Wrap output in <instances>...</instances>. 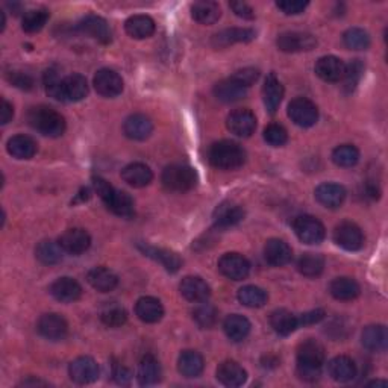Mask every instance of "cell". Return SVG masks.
Segmentation results:
<instances>
[{
    "instance_id": "34",
    "label": "cell",
    "mask_w": 388,
    "mask_h": 388,
    "mask_svg": "<svg viewBox=\"0 0 388 388\" xmlns=\"http://www.w3.org/2000/svg\"><path fill=\"white\" fill-rule=\"evenodd\" d=\"M88 284L100 293H110L117 287L119 279L114 273L105 267H94L87 275Z\"/></svg>"
},
{
    "instance_id": "1",
    "label": "cell",
    "mask_w": 388,
    "mask_h": 388,
    "mask_svg": "<svg viewBox=\"0 0 388 388\" xmlns=\"http://www.w3.org/2000/svg\"><path fill=\"white\" fill-rule=\"evenodd\" d=\"M324 349L319 341L306 340L297 349V373L304 381L314 382L322 375Z\"/></svg>"
},
{
    "instance_id": "33",
    "label": "cell",
    "mask_w": 388,
    "mask_h": 388,
    "mask_svg": "<svg viewBox=\"0 0 388 388\" xmlns=\"http://www.w3.org/2000/svg\"><path fill=\"white\" fill-rule=\"evenodd\" d=\"M138 248L141 249V252L146 255V257L152 258V260H155L158 262H161L167 271L176 273L182 266V261L178 257V253H174L172 251L160 249V248H152V246H144V244H140Z\"/></svg>"
},
{
    "instance_id": "22",
    "label": "cell",
    "mask_w": 388,
    "mask_h": 388,
    "mask_svg": "<svg viewBox=\"0 0 388 388\" xmlns=\"http://www.w3.org/2000/svg\"><path fill=\"white\" fill-rule=\"evenodd\" d=\"M181 294L190 302H205L211 296V288L199 276H187L179 284Z\"/></svg>"
},
{
    "instance_id": "39",
    "label": "cell",
    "mask_w": 388,
    "mask_h": 388,
    "mask_svg": "<svg viewBox=\"0 0 388 388\" xmlns=\"http://www.w3.org/2000/svg\"><path fill=\"white\" fill-rule=\"evenodd\" d=\"M270 324L276 334L287 337L299 328V319L288 310H276L270 315Z\"/></svg>"
},
{
    "instance_id": "61",
    "label": "cell",
    "mask_w": 388,
    "mask_h": 388,
    "mask_svg": "<svg viewBox=\"0 0 388 388\" xmlns=\"http://www.w3.org/2000/svg\"><path fill=\"white\" fill-rule=\"evenodd\" d=\"M130 376H132L130 370L123 366H119L116 367V370H114V378H116V381L119 384H128L130 381Z\"/></svg>"
},
{
    "instance_id": "9",
    "label": "cell",
    "mask_w": 388,
    "mask_h": 388,
    "mask_svg": "<svg viewBox=\"0 0 388 388\" xmlns=\"http://www.w3.org/2000/svg\"><path fill=\"white\" fill-rule=\"evenodd\" d=\"M226 126L234 135L249 138L257 129V117L249 110H235L227 116Z\"/></svg>"
},
{
    "instance_id": "28",
    "label": "cell",
    "mask_w": 388,
    "mask_h": 388,
    "mask_svg": "<svg viewBox=\"0 0 388 388\" xmlns=\"http://www.w3.org/2000/svg\"><path fill=\"white\" fill-rule=\"evenodd\" d=\"M361 343L370 352H384L388 345V332L384 324H370L361 335Z\"/></svg>"
},
{
    "instance_id": "57",
    "label": "cell",
    "mask_w": 388,
    "mask_h": 388,
    "mask_svg": "<svg viewBox=\"0 0 388 388\" xmlns=\"http://www.w3.org/2000/svg\"><path fill=\"white\" fill-rule=\"evenodd\" d=\"M10 81L19 88H23V90H31L33 81L32 77L28 73H23V72H11L10 73Z\"/></svg>"
},
{
    "instance_id": "10",
    "label": "cell",
    "mask_w": 388,
    "mask_h": 388,
    "mask_svg": "<svg viewBox=\"0 0 388 388\" xmlns=\"http://www.w3.org/2000/svg\"><path fill=\"white\" fill-rule=\"evenodd\" d=\"M68 375L76 384H91L99 378V366L90 357H79L70 364Z\"/></svg>"
},
{
    "instance_id": "12",
    "label": "cell",
    "mask_w": 388,
    "mask_h": 388,
    "mask_svg": "<svg viewBox=\"0 0 388 388\" xmlns=\"http://www.w3.org/2000/svg\"><path fill=\"white\" fill-rule=\"evenodd\" d=\"M278 47L285 54H296V52H306L315 47V38L310 33L304 32H284L276 40Z\"/></svg>"
},
{
    "instance_id": "19",
    "label": "cell",
    "mask_w": 388,
    "mask_h": 388,
    "mask_svg": "<svg viewBox=\"0 0 388 388\" xmlns=\"http://www.w3.org/2000/svg\"><path fill=\"white\" fill-rule=\"evenodd\" d=\"M346 64L337 57H322L315 63V73L324 82H338L345 76Z\"/></svg>"
},
{
    "instance_id": "41",
    "label": "cell",
    "mask_w": 388,
    "mask_h": 388,
    "mask_svg": "<svg viewBox=\"0 0 388 388\" xmlns=\"http://www.w3.org/2000/svg\"><path fill=\"white\" fill-rule=\"evenodd\" d=\"M223 329L229 340L243 341L251 332V322L246 319L244 315L231 314L229 317H226V320L223 323Z\"/></svg>"
},
{
    "instance_id": "16",
    "label": "cell",
    "mask_w": 388,
    "mask_h": 388,
    "mask_svg": "<svg viewBox=\"0 0 388 388\" xmlns=\"http://www.w3.org/2000/svg\"><path fill=\"white\" fill-rule=\"evenodd\" d=\"M123 132L130 140L143 141L152 135L154 123L144 114H132L123 123Z\"/></svg>"
},
{
    "instance_id": "63",
    "label": "cell",
    "mask_w": 388,
    "mask_h": 388,
    "mask_svg": "<svg viewBox=\"0 0 388 388\" xmlns=\"http://www.w3.org/2000/svg\"><path fill=\"white\" fill-rule=\"evenodd\" d=\"M368 387H387V381H372L367 384Z\"/></svg>"
},
{
    "instance_id": "49",
    "label": "cell",
    "mask_w": 388,
    "mask_h": 388,
    "mask_svg": "<svg viewBox=\"0 0 388 388\" xmlns=\"http://www.w3.org/2000/svg\"><path fill=\"white\" fill-rule=\"evenodd\" d=\"M100 319L105 324L110 326V328H120V326L126 323L128 313L125 308H121L120 305L110 304L102 310Z\"/></svg>"
},
{
    "instance_id": "38",
    "label": "cell",
    "mask_w": 388,
    "mask_h": 388,
    "mask_svg": "<svg viewBox=\"0 0 388 388\" xmlns=\"http://www.w3.org/2000/svg\"><path fill=\"white\" fill-rule=\"evenodd\" d=\"M137 378L141 385H154L156 382H160L161 366L158 363V359L152 355L143 357V359L140 361Z\"/></svg>"
},
{
    "instance_id": "53",
    "label": "cell",
    "mask_w": 388,
    "mask_h": 388,
    "mask_svg": "<svg viewBox=\"0 0 388 388\" xmlns=\"http://www.w3.org/2000/svg\"><path fill=\"white\" fill-rule=\"evenodd\" d=\"M264 140L273 147L284 146L288 140V134L284 126L276 125V123H271L266 129H264Z\"/></svg>"
},
{
    "instance_id": "20",
    "label": "cell",
    "mask_w": 388,
    "mask_h": 388,
    "mask_svg": "<svg viewBox=\"0 0 388 388\" xmlns=\"http://www.w3.org/2000/svg\"><path fill=\"white\" fill-rule=\"evenodd\" d=\"M264 258H266L270 266L282 267L293 258V251H291V248L284 240L271 238L264 246Z\"/></svg>"
},
{
    "instance_id": "51",
    "label": "cell",
    "mask_w": 388,
    "mask_h": 388,
    "mask_svg": "<svg viewBox=\"0 0 388 388\" xmlns=\"http://www.w3.org/2000/svg\"><path fill=\"white\" fill-rule=\"evenodd\" d=\"M44 85H46V93L50 97H54L55 100L64 102L63 79L59 77L55 70H47V72L44 73Z\"/></svg>"
},
{
    "instance_id": "40",
    "label": "cell",
    "mask_w": 388,
    "mask_h": 388,
    "mask_svg": "<svg viewBox=\"0 0 388 388\" xmlns=\"http://www.w3.org/2000/svg\"><path fill=\"white\" fill-rule=\"evenodd\" d=\"M108 207L111 213L120 217H132L134 216V200L126 191L114 190L107 202H103Z\"/></svg>"
},
{
    "instance_id": "17",
    "label": "cell",
    "mask_w": 388,
    "mask_h": 388,
    "mask_svg": "<svg viewBox=\"0 0 388 388\" xmlns=\"http://www.w3.org/2000/svg\"><path fill=\"white\" fill-rule=\"evenodd\" d=\"M315 199L326 208H338L346 200V188L340 184L324 182L315 188Z\"/></svg>"
},
{
    "instance_id": "42",
    "label": "cell",
    "mask_w": 388,
    "mask_h": 388,
    "mask_svg": "<svg viewBox=\"0 0 388 388\" xmlns=\"http://www.w3.org/2000/svg\"><path fill=\"white\" fill-rule=\"evenodd\" d=\"M191 15L200 24H214L222 15V10H220L218 3L204 0V2H197L191 6Z\"/></svg>"
},
{
    "instance_id": "15",
    "label": "cell",
    "mask_w": 388,
    "mask_h": 388,
    "mask_svg": "<svg viewBox=\"0 0 388 388\" xmlns=\"http://www.w3.org/2000/svg\"><path fill=\"white\" fill-rule=\"evenodd\" d=\"M59 246L63 248L64 252L70 255H81L88 251L91 246V237L85 229H68L59 238Z\"/></svg>"
},
{
    "instance_id": "8",
    "label": "cell",
    "mask_w": 388,
    "mask_h": 388,
    "mask_svg": "<svg viewBox=\"0 0 388 388\" xmlns=\"http://www.w3.org/2000/svg\"><path fill=\"white\" fill-rule=\"evenodd\" d=\"M218 270L227 279L243 281L249 276L251 264L240 253H225L218 260Z\"/></svg>"
},
{
    "instance_id": "26",
    "label": "cell",
    "mask_w": 388,
    "mask_h": 388,
    "mask_svg": "<svg viewBox=\"0 0 388 388\" xmlns=\"http://www.w3.org/2000/svg\"><path fill=\"white\" fill-rule=\"evenodd\" d=\"M217 379L225 387H240L248 379L246 370L235 361H225L217 368Z\"/></svg>"
},
{
    "instance_id": "52",
    "label": "cell",
    "mask_w": 388,
    "mask_h": 388,
    "mask_svg": "<svg viewBox=\"0 0 388 388\" xmlns=\"http://www.w3.org/2000/svg\"><path fill=\"white\" fill-rule=\"evenodd\" d=\"M363 73H364V64L361 63L359 59H354L349 66H346L345 76H343V79H345L346 91L355 90L358 82L361 81V77H363Z\"/></svg>"
},
{
    "instance_id": "5",
    "label": "cell",
    "mask_w": 388,
    "mask_h": 388,
    "mask_svg": "<svg viewBox=\"0 0 388 388\" xmlns=\"http://www.w3.org/2000/svg\"><path fill=\"white\" fill-rule=\"evenodd\" d=\"M299 240L305 244H319L324 240V226L319 218L313 216H301L293 223Z\"/></svg>"
},
{
    "instance_id": "13",
    "label": "cell",
    "mask_w": 388,
    "mask_h": 388,
    "mask_svg": "<svg viewBox=\"0 0 388 388\" xmlns=\"http://www.w3.org/2000/svg\"><path fill=\"white\" fill-rule=\"evenodd\" d=\"M96 91L103 97H117L123 91L121 76L111 68H102L94 76Z\"/></svg>"
},
{
    "instance_id": "30",
    "label": "cell",
    "mask_w": 388,
    "mask_h": 388,
    "mask_svg": "<svg viewBox=\"0 0 388 388\" xmlns=\"http://www.w3.org/2000/svg\"><path fill=\"white\" fill-rule=\"evenodd\" d=\"M282 97H284V87L275 75H269L262 87V99L269 112L275 114L278 111Z\"/></svg>"
},
{
    "instance_id": "6",
    "label": "cell",
    "mask_w": 388,
    "mask_h": 388,
    "mask_svg": "<svg viewBox=\"0 0 388 388\" xmlns=\"http://www.w3.org/2000/svg\"><path fill=\"white\" fill-rule=\"evenodd\" d=\"M288 117L301 128H311L319 120V110L315 105L305 99V97H296L288 105Z\"/></svg>"
},
{
    "instance_id": "7",
    "label": "cell",
    "mask_w": 388,
    "mask_h": 388,
    "mask_svg": "<svg viewBox=\"0 0 388 388\" xmlns=\"http://www.w3.org/2000/svg\"><path fill=\"white\" fill-rule=\"evenodd\" d=\"M334 240L340 248L349 252H357L364 246L363 231L352 222H343L335 227Z\"/></svg>"
},
{
    "instance_id": "35",
    "label": "cell",
    "mask_w": 388,
    "mask_h": 388,
    "mask_svg": "<svg viewBox=\"0 0 388 388\" xmlns=\"http://www.w3.org/2000/svg\"><path fill=\"white\" fill-rule=\"evenodd\" d=\"M8 154L13 155L17 160H31L37 154V143L28 135H14L8 140Z\"/></svg>"
},
{
    "instance_id": "43",
    "label": "cell",
    "mask_w": 388,
    "mask_h": 388,
    "mask_svg": "<svg viewBox=\"0 0 388 388\" xmlns=\"http://www.w3.org/2000/svg\"><path fill=\"white\" fill-rule=\"evenodd\" d=\"M63 248H61L59 243H55L52 240H46L41 241L37 249H35V257L43 264L46 266H54V264H58L61 260H63Z\"/></svg>"
},
{
    "instance_id": "24",
    "label": "cell",
    "mask_w": 388,
    "mask_h": 388,
    "mask_svg": "<svg viewBox=\"0 0 388 388\" xmlns=\"http://www.w3.org/2000/svg\"><path fill=\"white\" fill-rule=\"evenodd\" d=\"M244 218V211L240 205L234 204V202H223L220 204L213 214L214 225L217 227H231L241 222Z\"/></svg>"
},
{
    "instance_id": "45",
    "label": "cell",
    "mask_w": 388,
    "mask_h": 388,
    "mask_svg": "<svg viewBox=\"0 0 388 388\" xmlns=\"http://www.w3.org/2000/svg\"><path fill=\"white\" fill-rule=\"evenodd\" d=\"M238 301L248 308H261L267 304V293L257 285H246L238 290Z\"/></svg>"
},
{
    "instance_id": "55",
    "label": "cell",
    "mask_w": 388,
    "mask_h": 388,
    "mask_svg": "<svg viewBox=\"0 0 388 388\" xmlns=\"http://www.w3.org/2000/svg\"><path fill=\"white\" fill-rule=\"evenodd\" d=\"M234 79H237L238 82H241L244 87H251L252 84H255L258 81V77H260V72L257 68H252V67H248V68H243V70H238V72L232 76Z\"/></svg>"
},
{
    "instance_id": "48",
    "label": "cell",
    "mask_w": 388,
    "mask_h": 388,
    "mask_svg": "<svg viewBox=\"0 0 388 388\" xmlns=\"http://www.w3.org/2000/svg\"><path fill=\"white\" fill-rule=\"evenodd\" d=\"M332 161L340 167H354L359 161V151L352 144H341L334 149Z\"/></svg>"
},
{
    "instance_id": "14",
    "label": "cell",
    "mask_w": 388,
    "mask_h": 388,
    "mask_svg": "<svg viewBox=\"0 0 388 388\" xmlns=\"http://www.w3.org/2000/svg\"><path fill=\"white\" fill-rule=\"evenodd\" d=\"M37 329L41 337L55 341V340H63L66 337L68 331V324L63 315L50 313V314L41 315V319L37 323Z\"/></svg>"
},
{
    "instance_id": "46",
    "label": "cell",
    "mask_w": 388,
    "mask_h": 388,
    "mask_svg": "<svg viewBox=\"0 0 388 388\" xmlns=\"http://www.w3.org/2000/svg\"><path fill=\"white\" fill-rule=\"evenodd\" d=\"M47 20H49L47 10H44V8H40V10H32L23 15L22 28L28 33L40 32L44 28V24L47 23Z\"/></svg>"
},
{
    "instance_id": "56",
    "label": "cell",
    "mask_w": 388,
    "mask_h": 388,
    "mask_svg": "<svg viewBox=\"0 0 388 388\" xmlns=\"http://www.w3.org/2000/svg\"><path fill=\"white\" fill-rule=\"evenodd\" d=\"M93 187H94V191H96L97 194H99V197H100L103 202H107L108 197L112 194V191L116 190L108 181H105V179H102V178H94V179H93Z\"/></svg>"
},
{
    "instance_id": "4",
    "label": "cell",
    "mask_w": 388,
    "mask_h": 388,
    "mask_svg": "<svg viewBox=\"0 0 388 388\" xmlns=\"http://www.w3.org/2000/svg\"><path fill=\"white\" fill-rule=\"evenodd\" d=\"M161 181L167 190L185 193L193 190L197 185V173L190 165L173 164L165 167Z\"/></svg>"
},
{
    "instance_id": "31",
    "label": "cell",
    "mask_w": 388,
    "mask_h": 388,
    "mask_svg": "<svg viewBox=\"0 0 388 388\" xmlns=\"http://www.w3.org/2000/svg\"><path fill=\"white\" fill-rule=\"evenodd\" d=\"M63 93H64V102H81L88 94V82L87 79L79 75L73 73L63 79Z\"/></svg>"
},
{
    "instance_id": "25",
    "label": "cell",
    "mask_w": 388,
    "mask_h": 388,
    "mask_svg": "<svg viewBox=\"0 0 388 388\" xmlns=\"http://www.w3.org/2000/svg\"><path fill=\"white\" fill-rule=\"evenodd\" d=\"M121 179L129 184L130 187L143 188L152 182L154 173L149 165L143 163H134L126 165L125 169L121 170Z\"/></svg>"
},
{
    "instance_id": "60",
    "label": "cell",
    "mask_w": 388,
    "mask_h": 388,
    "mask_svg": "<svg viewBox=\"0 0 388 388\" xmlns=\"http://www.w3.org/2000/svg\"><path fill=\"white\" fill-rule=\"evenodd\" d=\"M14 117V108H13V105L2 99V108H0V123L2 125H6V123H10L11 119Z\"/></svg>"
},
{
    "instance_id": "32",
    "label": "cell",
    "mask_w": 388,
    "mask_h": 388,
    "mask_svg": "<svg viewBox=\"0 0 388 388\" xmlns=\"http://www.w3.org/2000/svg\"><path fill=\"white\" fill-rule=\"evenodd\" d=\"M155 22L152 17L149 15H132L126 20L125 23V29L128 32V35H130L132 38L137 40H144L152 37L155 32Z\"/></svg>"
},
{
    "instance_id": "27",
    "label": "cell",
    "mask_w": 388,
    "mask_h": 388,
    "mask_svg": "<svg viewBox=\"0 0 388 388\" xmlns=\"http://www.w3.org/2000/svg\"><path fill=\"white\" fill-rule=\"evenodd\" d=\"M135 313L141 322L156 323L163 319L164 306L156 297L144 296L138 299V302L135 305Z\"/></svg>"
},
{
    "instance_id": "37",
    "label": "cell",
    "mask_w": 388,
    "mask_h": 388,
    "mask_svg": "<svg viewBox=\"0 0 388 388\" xmlns=\"http://www.w3.org/2000/svg\"><path fill=\"white\" fill-rule=\"evenodd\" d=\"M329 291L337 301H354L359 296L361 287L352 278H337L331 282Z\"/></svg>"
},
{
    "instance_id": "54",
    "label": "cell",
    "mask_w": 388,
    "mask_h": 388,
    "mask_svg": "<svg viewBox=\"0 0 388 388\" xmlns=\"http://www.w3.org/2000/svg\"><path fill=\"white\" fill-rule=\"evenodd\" d=\"M276 6L287 15H297L305 11L308 2H302V0H282V2L276 3Z\"/></svg>"
},
{
    "instance_id": "59",
    "label": "cell",
    "mask_w": 388,
    "mask_h": 388,
    "mask_svg": "<svg viewBox=\"0 0 388 388\" xmlns=\"http://www.w3.org/2000/svg\"><path fill=\"white\" fill-rule=\"evenodd\" d=\"M229 6H231V10L238 17H241V19H244V20L255 19V11L252 10V6H249L248 3H244V2H232Z\"/></svg>"
},
{
    "instance_id": "11",
    "label": "cell",
    "mask_w": 388,
    "mask_h": 388,
    "mask_svg": "<svg viewBox=\"0 0 388 388\" xmlns=\"http://www.w3.org/2000/svg\"><path fill=\"white\" fill-rule=\"evenodd\" d=\"M77 29L102 44H108L112 40V32L108 22L99 15L90 14L84 17V19L77 23Z\"/></svg>"
},
{
    "instance_id": "58",
    "label": "cell",
    "mask_w": 388,
    "mask_h": 388,
    "mask_svg": "<svg viewBox=\"0 0 388 388\" xmlns=\"http://www.w3.org/2000/svg\"><path fill=\"white\" fill-rule=\"evenodd\" d=\"M324 315L326 313L323 310H313L310 313H305L302 314L301 317H297L299 319V326H308V324H315V323H319L324 319Z\"/></svg>"
},
{
    "instance_id": "21",
    "label": "cell",
    "mask_w": 388,
    "mask_h": 388,
    "mask_svg": "<svg viewBox=\"0 0 388 388\" xmlns=\"http://www.w3.org/2000/svg\"><path fill=\"white\" fill-rule=\"evenodd\" d=\"M246 94H248V87H244L234 77L223 79L214 87V96L223 103H235L244 99Z\"/></svg>"
},
{
    "instance_id": "18",
    "label": "cell",
    "mask_w": 388,
    "mask_h": 388,
    "mask_svg": "<svg viewBox=\"0 0 388 388\" xmlns=\"http://www.w3.org/2000/svg\"><path fill=\"white\" fill-rule=\"evenodd\" d=\"M50 294L59 302L72 304L81 299L82 287L73 278H59L50 285Z\"/></svg>"
},
{
    "instance_id": "29",
    "label": "cell",
    "mask_w": 388,
    "mask_h": 388,
    "mask_svg": "<svg viewBox=\"0 0 388 388\" xmlns=\"http://www.w3.org/2000/svg\"><path fill=\"white\" fill-rule=\"evenodd\" d=\"M328 372L334 381L349 382L357 376V366L352 358L340 355L329 361Z\"/></svg>"
},
{
    "instance_id": "50",
    "label": "cell",
    "mask_w": 388,
    "mask_h": 388,
    "mask_svg": "<svg viewBox=\"0 0 388 388\" xmlns=\"http://www.w3.org/2000/svg\"><path fill=\"white\" fill-rule=\"evenodd\" d=\"M193 319L196 322L200 328L204 329H209L217 323L218 319V313L213 305L209 304H202L199 305L196 310L193 311Z\"/></svg>"
},
{
    "instance_id": "23",
    "label": "cell",
    "mask_w": 388,
    "mask_h": 388,
    "mask_svg": "<svg viewBox=\"0 0 388 388\" xmlns=\"http://www.w3.org/2000/svg\"><path fill=\"white\" fill-rule=\"evenodd\" d=\"M257 33H255L253 29L249 28H229V29H223L217 32L213 37V46L214 47H229L232 44L237 43H249L252 40H255Z\"/></svg>"
},
{
    "instance_id": "36",
    "label": "cell",
    "mask_w": 388,
    "mask_h": 388,
    "mask_svg": "<svg viewBox=\"0 0 388 388\" xmlns=\"http://www.w3.org/2000/svg\"><path fill=\"white\" fill-rule=\"evenodd\" d=\"M204 358L196 350H184L178 359V370L185 378H197L204 372Z\"/></svg>"
},
{
    "instance_id": "44",
    "label": "cell",
    "mask_w": 388,
    "mask_h": 388,
    "mask_svg": "<svg viewBox=\"0 0 388 388\" xmlns=\"http://www.w3.org/2000/svg\"><path fill=\"white\" fill-rule=\"evenodd\" d=\"M297 270L301 275L306 278L320 276L324 270V260L322 255L317 253H305L297 261Z\"/></svg>"
},
{
    "instance_id": "2",
    "label": "cell",
    "mask_w": 388,
    "mask_h": 388,
    "mask_svg": "<svg viewBox=\"0 0 388 388\" xmlns=\"http://www.w3.org/2000/svg\"><path fill=\"white\" fill-rule=\"evenodd\" d=\"M209 163L220 170H235L246 163L244 149L235 141L222 140L211 146L208 152Z\"/></svg>"
},
{
    "instance_id": "3",
    "label": "cell",
    "mask_w": 388,
    "mask_h": 388,
    "mask_svg": "<svg viewBox=\"0 0 388 388\" xmlns=\"http://www.w3.org/2000/svg\"><path fill=\"white\" fill-rule=\"evenodd\" d=\"M28 120L33 129L50 138L61 137L66 130L64 117L57 110L46 107V105L32 108L28 114Z\"/></svg>"
},
{
    "instance_id": "62",
    "label": "cell",
    "mask_w": 388,
    "mask_h": 388,
    "mask_svg": "<svg viewBox=\"0 0 388 388\" xmlns=\"http://www.w3.org/2000/svg\"><path fill=\"white\" fill-rule=\"evenodd\" d=\"M22 385H24V387H28V385H47L46 382H43V381H35V379H28V381H23L22 382Z\"/></svg>"
},
{
    "instance_id": "47",
    "label": "cell",
    "mask_w": 388,
    "mask_h": 388,
    "mask_svg": "<svg viewBox=\"0 0 388 388\" xmlns=\"http://www.w3.org/2000/svg\"><path fill=\"white\" fill-rule=\"evenodd\" d=\"M343 43L352 50H366L370 46V35L361 28H350L343 33Z\"/></svg>"
}]
</instances>
